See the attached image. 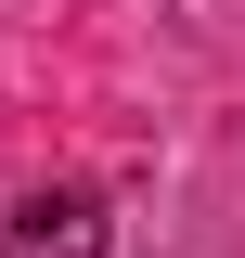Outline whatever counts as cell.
<instances>
[{
    "mask_svg": "<svg viewBox=\"0 0 245 258\" xmlns=\"http://www.w3.org/2000/svg\"><path fill=\"white\" fill-rule=\"evenodd\" d=\"M0 258H103V194L91 181H52L0 220Z\"/></svg>",
    "mask_w": 245,
    "mask_h": 258,
    "instance_id": "cell-1",
    "label": "cell"
}]
</instances>
